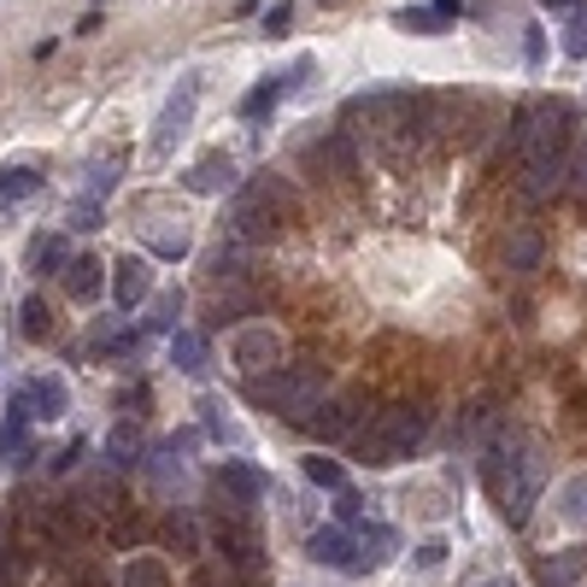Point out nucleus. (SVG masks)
<instances>
[{
    "label": "nucleus",
    "mask_w": 587,
    "mask_h": 587,
    "mask_svg": "<svg viewBox=\"0 0 587 587\" xmlns=\"http://www.w3.org/2000/svg\"><path fill=\"white\" fill-rule=\"evenodd\" d=\"M570 130H576L570 100H529L511 118V147L523 159V195L529 200H547L558 188L564 159H570Z\"/></svg>",
    "instance_id": "f257e3e1"
},
{
    "label": "nucleus",
    "mask_w": 587,
    "mask_h": 587,
    "mask_svg": "<svg viewBox=\"0 0 587 587\" xmlns=\"http://www.w3.org/2000/svg\"><path fill=\"white\" fill-rule=\"evenodd\" d=\"M488 494H494V506L511 529L529 523L535 494H540V447L535 440H499L488 452Z\"/></svg>",
    "instance_id": "f03ea898"
},
{
    "label": "nucleus",
    "mask_w": 587,
    "mask_h": 587,
    "mask_svg": "<svg viewBox=\"0 0 587 587\" xmlns=\"http://www.w3.org/2000/svg\"><path fill=\"white\" fill-rule=\"evenodd\" d=\"M300 218V200H294V188L282 177H259L247 195L236 200V241H270L282 223Z\"/></svg>",
    "instance_id": "7ed1b4c3"
},
{
    "label": "nucleus",
    "mask_w": 587,
    "mask_h": 587,
    "mask_svg": "<svg viewBox=\"0 0 587 587\" xmlns=\"http://www.w3.org/2000/svg\"><path fill=\"white\" fill-rule=\"evenodd\" d=\"M424 429H429V417L417 411V406H394V411H382V417H376V424L359 435V458H365L370 470H388V465H400V458L417 452Z\"/></svg>",
    "instance_id": "20e7f679"
},
{
    "label": "nucleus",
    "mask_w": 587,
    "mask_h": 587,
    "mask_svg": "<svg viewBox=\"0 0 587 587\" xmlns=\"http://www.w3.org/2000/svg\"><path fill=\"white\" fill-rule=\"evenodd\" d=\"M247 394H253V406L282 411L288 424H306V417L318 411V394H324V382H318V376H311V370L277 365L270 376H253V382H247Z\"/></svg>",
    "instance_id": "39448f33"
},
{
    "label": "nucleus",
    "mask_w": 587,
    "mask_h": 587,
    "mask_svg": "<svg viewBox=\"0 0 587 587\" xmlns=\"http://www.w3.org/2000/svg\"><path fill=\"white\" fill-rule=\"evenodd\" d=\"M195 100H200L195 77H188L182 89H177L171 100H165V112H159V130H153V153H159V159L171 153V147H177L182 136H188V118H195Z\"/></svg>",
    "instance_id": "423d86ee"
},
{
    "label": "nucleus",
    "mask_w": 587,
    "mask_h": 587,
    "mask_svg": "<svg viewBox=\"0 0 587 587\" xmlns=\"http://www.w3.org/2000/svg\"><path fill=\"white\" fill-rule=\"evenodd\" d=\"M112 294H118V306H123V311H136L147 294H153V265H147L141 253H123L118 270H112Z\"/></svg>",
    "instance_id": "0eeeda50"
},
{
    "label": "nucleus",
    "mask_w": 587,
    "mask_h": 587,
    "mask_svg": "<svg viewBox=\"0 0 587 587\" xmlns=\"http://www.w3.org/2000/svg\"><path fill=\"white\" fill-rule=\"evenodd\" d=\"M218 488L229 494V506H259L270 481H265L253 465H241V458H223V470H218Z\"/></svg>",
    "instance_id": "6e6552de"
},
{
    "label": "nucleus",
    "mask_w": 587,
    "mask_h": 587,
    "mask_svg": "<svg viewBox=\"0 0 587 587\" xmlns=\"http://www.w3.org/2000/svg\"><path fill=\"white\" fill-rule=\"evenodd\" d=\"M277 359H282V341H277L270 329H247L241 341H236V365L253 370V376H265V365L277 370Z\"/></svg>",
    "instance_id": "1a4fd4ad"
},
{
    "label": "nucleus",
    "mask_w": 587,
    "mask_h": 587,
    "mask_svg": "<svg viewBox=\"0 0 587 587\" xmlns=\"http://www.w3.org/2000/svg\"><path fill=\"white\" fill-rule=\"evenodd\" d=\"M182 182L195 188V195H223V188H236V165H229V153H206Z\"/></svg>",
    "instance_id": "9d476101"
},
{
    "label": "nucleus",
    "mask_w": 587,
    "mask_h": 587,
    "mask_svg": "<svg viewBox=\"0 0 587 587\" xmlns=\"http://www.w3.org/2000/svg\"><path fill=\"white\" fill-rule=\"evenodd\" d=\"M66 288H71V300H100V288H107V265H100L94 253H82V259H71L66 265Z\"/></svg>",
    "instance_id": "9b49d317"
},
{
    "label": "nucleus",
    "mask_w": 587,
    "mask_h": 587,
    "mask_svg": "<svg viewBox=\"0 0 587 587\" xmlns=\"http://www.w3.org/2000/svg\"><path fill=\"white\" fill-rule=\"evenodd\" d=\"M30 406H24V394H12V406H7V424H0V458L7 465H24V424H30Z\"/></svg>",
    "instance_id": "f8f14e48"
},
{
    "label": "nucleus",
    "mask_w": 587,
    "mask_h": 587,
    "mask_svg": "<svg viewBox=\"0 0 587 587\" xmlns=\"http://www.w3.org/2000/svg\"><path fill=\"white\" fill-rule=\"evenodd\" d=\"M18 394H24V406H36V417H66V382L59 376H36Z\"/></svg>",
    "instance_id": "ddd939ff"
},
{
    "label": "nucleus",
    "mask_w": 587,
    "mask_h": 587,
    "mask_svg": "<svg viewBox=\"0 0 587 587\" xmlns=\"http://www.w3.org/2000/svg\"><path fill=\"white\" fill-rule=\"evenodd\" d=\"M306 159H311V165H324L329 177H352V141H347L341 130L324 136L318 147H306Z\"/></svg>",
    "instance_id": "4468645a"
},
{
    "label": "nucleus",
    "mask_w": 587,
    "mask_h": 587,
    "mask_svg": "<svg viewBox=\"0 0 587 587\" xmlns=\"http://www.w3.org/2000/svg\"><path fill=\"white\" fill-rule=\"evenodd\" d=\"M66 265H71L66 236H41V241L30 247V270H36V277H66Z\"/></svg>",
    "instance_id": "2eb2a0df"
},
{
    "label": "nucleus",
    "mask_w": 587,
    "mask_h": 587,
    "mask_svg": "<svg viewBox=\"0 0 587 587\" xmlns=\"http://www.w3.org/2000/svg\"><path fill=\"white\" fill-rule=\"evenodd\" d=\"M394 553V535L382 529V523H365V535H359V547H352V570H376Z\"/></svg>",
    "instance_id": "dca6fc26"
},
{
    "label": "nucleus",
    "mask_w": 587,
    "mask_h": 587,
    "mask_svg": "<svg viewBox=\"0 0 587 587\" xmlns=\"http://www.w3.org/2000/svg\"><path fill=\"white\" fill-rule=\"evenodd\" d=\"M306 558L311 564H352V540L341 529H318V535L306 540Z\"/></svg>",
    "instance_id": "f3484780"
},
{
    "label": "nucleus",
    "mask_w": 587,
    "mask_h": 587,
    "mask_svg": "<svg viewBox=\"0 0 587 587\" xmlns=\"http://www.w3.org/2000/svg\"><path fill=\"white\" fill-rule=\"evenodd\" d=\"M282 94H288V77H265L253 94H241V118H247V123H259L265 112H277V100H282Z\"/></svg>",
    "instance_id": "a211bd4d"
},
{
    "label": "nucleus",
    "mask_w": 587,
    "mask_h": 587,
    "mask_svg": "<svg viewBox=\"0 0 587 587\" xmlns=\"http://www.w3.org/2000/svg\"><path fill=\"white\" fill-rule=\"evenodd\" d=\"M18 329H24L30 341H48V335H53V311H48V300H36V294H30V300L18 306Z\"/></svg>",
    "instance_id": "6ab92c4d"
},
{
    "label": "nucleus",
    "mask_w": 587,
    "mask_h": 587,
    "mask_svg": "<svg viewBox=\"0 0 587 587\" xmlns=\"http://www.w3.org/2000/svg\"><path fill=\"white\" fill-rule=\"evenodd\" d=\"M36 188H41V177L30 171V165H7V171H0V200H30L36 195Z\"/></svg>",
    "instance_id": "aec40b11"
},
{
    "label": "nucleus",
    "mask_w": 587,
    "mask_h": 587,
    "mask_svg": "<svg viewBox=\"0 0 587 587\" xmlns=\"http://www.w3.org/2000/svg\"><path fill=\"white\" fill-rule=\"evenodd\" d=\"M123 587H171V570H165L159 558H130V570H123Z\"/></svg>",
    "instance_id": "412c9836"
},
{
    "label": "nucleus",
    "mask_w": 587,
    "mask_h": 587,
    "mask_svg": "<svg viewBox=\"0 0 587 587\" xmlns=\"http://www.w3.org/2000/svg\"><path fill=\"white\" fill-rule=\"evenodd\" d=\"M107 452H112V470H130V465H141V435H136V429H112Z\"/></svg>",
    "instance_id": "4be33fe9"
},
{
    "label": "nucleus",
    "mask_w": 587,
    "mask_h": 587,
    "mask_svg": "<svg viewBox=\"0 0 587 587\" xmlns=\"http://www.w3.org/2000/svg\"><path fill=\"white\" fill-rule=\"evenodd\" d=\"M118 171H123V159H118V153L94 159V171H89V200H107L112 188H118Z\"/></svg>",
    "instance_id": "5701e85b"
},
{
    "label": "nucleus",
    "mask_w": 587,
    "mask_h": 587,
    "mask_svg": "<svg viewBox=\"0 0 587 587\" xmlns=\"http://www.w3.org/2000/svg\"><path fill=\"white\" fill-rule=\"evenodd\" d=\"M306 481H311V488H335V494H341V488H347V476H341V465H335V458H318V452H311V458H306Z\"/></svg>",
    "instance_id": "b1692460"
},
{
    "label": "nucleus",
    "mask_w": 587,
    "mask_h": 587,
    "mask_svg": "<svg viewBox=\"0 0 587 587\" xmlns=\"http://www.w3.org/2000/svg\"><path fill=\"white\" fill-rule=\"evenodd\" d=\"M171 359H177V370H200L206 341H200V335H188V329H177V335H171Z\"/></svg>",
    "instance_id": "393cba45"
},
{
    "label": "nucleus",
    "mask_w": 587,
    "mask_h": 587,
    "mask_svg": "<svg viewBox=\"0 0 587 587\" xmlns=\"http://www.w3.org/2000/svg\"><path fill=\"white\" fill-rule=\"evenodd\" d=\"M306 429L318 435V440H335V435L347 429V406H318V411L306 417Z\"/></svg>",
    "instance_id": "a878e982"
},
{
    "label": "nucleus",
    "mask_w": 587,
    "mask_h": 587,
    "mask_svg": "<svg viewBox=\"0 0 587 587\" xmlns=\"http://www.w3.org/2000/svg\"><path fill=\"white\" fill-rule=\"evenodd\" d=\"M253 306H259L253 288H223L218 300H212V318H236V311H253Z\"/></svg>",
    "instance_id": "bb28decb"
},
{
    "label": "nucleus",
    "mask_w": 587,
    "mask_h": 587,
    "mask_svg": "<svg viewBox=\"0 0 587 587\" xmlns=\"http://www.w3.org/2000/svg\"><path fill=\"white\" fill-rule=\"evenodd\" d=\"M506 265H511V270H535V265H540V236H529V229H523V236L506 247Z\"/></svg>",
    "instance_id": "cd10ccee"
},
{
    "label": "nucleus",
    "mask_w": 587,
    "mask_h": 587,
    "mask_svg": "<svg viewBox=\"0 0 587 587\" xmlns=\"http://www.w3.org/2000/svg\"><path fill=\"white\" fill-rule=\"evenodd\" d=\"M177 311H182V294H159L153 318H147V324H153V329H177Z\"/></svg>",
    "instance_id": "c85d7f7f"
},
{
    "label": "nucleus",
    "mask_w": 587,
    "mask_h": 587,
    "mask_svg": "<svg viewBox=\"0 0 587 587\" xmlns=\"http://www.w3.org/2000/svg\"><path fill=\"white\" fill-rule=\"evenodd\" d=\"M147 247H153V259H182V253H188V236L177 229V236H153Z\"/></svg>",
    "instance_id": "c756f323"
},
{
    "label": "nucleus",
    "mask_w": 587,
    "mask_h": 587,
    "mask_svg": "<svg viewBox=\"0 0 587 587\" xmlns=\"http://www.w3.org/2000/svg\"><path fill=\"white\" fill-rule=\"evenodd\" d=\"M335 511H341V523H359L365 517V499L352 494V488H341V494H335Z\"/></svg>",
    "instance_id": "7c9ffc66"
},
{
    "label": "nucleus",
    "mask_w": 587,
    "mask_h": 587,
    "mask_svg": "<svg viewBox=\"0 0 587 587\" xmlns=\"http://www.w3.org/2000/svg\"><path fill=\"white\" fill-rule=\"evenodd\" d=\"M435 24H440V18H435L429 7H406V12H400V30H435Z\"/></svg>",
    "instance_id": "2f4dec72"
},
{
    "label": "nucleus",
    "mask_w": 587,
    "mask_h": 587,
    "mask_svg": "<svg viewBox=\"0 0 587 587\" xmlns=\"http://www.w3.org/2000/svg\"><path fill=\"white\" fill-rule=\"evenodd\" d=\"M71 223H77V229H100V200H77Z\"/></svg>",
    "instance_id": "473e14b6"
},
{
    "label": "nucleus",
    "mask_w": 587,
    "mask_h": 587,
    "mask_svg": "<svg viewBox=\"0 0 587 587\" xmlns=\"http://www.w3.org/2000/svg\"><path fill=\"white\" fill-rule=\"evenodd\" d=\"M89 494L100 499V506H112V499H118V481H112V476H89Z\"/></svg>",
    "instance_id": "72a5a7b5"
},
{
    "label": "nucleus",
    "mask_w": 587,
    "mask_h": 587,
    "mask_svg": "<svg viewBox=\"0 0 587 587\" xmlns=\"http://www.w3.org/2000/svg\"><path fill=\"white\" fill-rule=\"evenodd\" d=\"M447 558V540H429V547H417V564H440Z\"/></svg>",
    "instance_id": "f704fd0d"
},
{
    "label": "nucleus",
    "mask_w": 587,
    "mask_h": 587,
    "mask_svg": "<svg viewBox=\"0 0 587 587\" xmlns=\"http://www.w3.org/2000/svg\"><path fill=\"white\" fill-rule=\"evenodd\" d=\"M435 18H440V24H447V18H458V12H465V0H435V7H429Z\"/></svg>",
    "instance_id": "c9c22d12"
},
{
    "label": "nucleus",
    "mask_w": 587,
    "mask_h": 587,
    "mask_svg": "<svg viewBox=\"0 0 587 587\" xmlns=\"http://www.w3.org/2000/svg\"><path fill=\"white\" fill-rule=\"evenodd\" d=\"M564 48H570L576 59H587V24H576V30H570V41H564Z\"/></svg>",
    "instance_id": "e433bc0d"
},
{
    "label": "nucleus",
    "mask_w": 587,
    "mask_h": 587,
    "mask_svg": "<svg viewBox=\"0 0 587 587\" xmlns=\"http://www.w3.org/2000/svg\"><path fill=\"white\" fill-rule=\"evenodd\" d=\"M570 177H576V188H581V195H587V147H581V153H576V165H570Z\"/></svg>",
    "instance_id": "4c0bfd02"
},
{
    "label": "nucleus",
    "mask_w": 587,
    "mask_h": 587,
    "mask_svg": "<svg viewBox=\"0 0 587 587\" xmlns=\"http://www.w3.org/2000/svg\"><path fill=\"white\" fill-rule=\"evenodd\" d=\"M540 7H553V12H570V7H581V0H540Z\"/></svg>",
    "instance_id": "58836bf2"
},
{
    "label": "nucleus",
    "mask_w": 587,
    "mask_h": 587,
    "mask_svg": "<svg viewBox=\"0 0 587 587\" xmlns=\"http://www.w3.org/2000/svg\"><path fill=\"white\" fill-rule=\"evenodd\" d=\"M481 587H511V581H481Z\"/></svg>",
    "instance_id": "ea45409f"
}]
</instances>
